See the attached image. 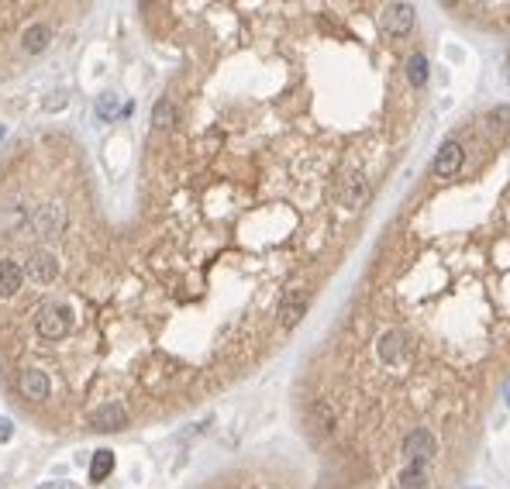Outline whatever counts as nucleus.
Listing matches in <instances>:
<instances>
[{"mask_svg":"<svg viewBox=\"0 0 510 489\" xmlns=\"http://www.w3.org/2000/svg\"><path fill=\"white\" fill-rule=\"evenodd\" d=\"M366 196H369V179L362 176V173H349L338 183V203L345 211H359L366 203Z\"/></svg>","mask_w":510,"mask_h":489,"instance_id":"obj_4","label":"nucleus"},{"mask_svg":"<svg viewBox=\"0 0 510 489\" xmlns=\"http://www.w3.org/2000/svg\"><path fill=\"white\" fill-rule=\"evenodd\" d=\"M307 303H311L307 286H294V290H286V293H283V300H279V324H283V328H294V324H300V317L307 313Z\"/></svg>","mask_w":510,"mask_h":489,"instance_id":"obj_3","label":"nucleus"},{"mask_svg":"<svg viewBox=\"0 0 510 489\" xmlns=\"http://www.w3.org/2000/svg\"><path fill=\"white\" fill-rule=\"evenodd\" d=\"M24 283V266H18L14 258H0V300L14 296Z\"/></svg>","mask_w":510,"mask_h":489,"instance_id":"obj_10","label":"nucleus"},{"mask_svg":"<svg viewBox=\"0 0 510 489\" xmlns=\"http://www.w3.org/2000/svg\"><path fill=\"white\" fill-rule=\"evenodd\" d=\"M173 121H176V111H173V104H169V100L162 97L156 107H152V128H156V131H169V128H173Z\"/></svg>","mask_w":510,"mask_h":489,"instance_id":"obj_17","label":"nucleus"},{"mask_svg":"<svg viewBox=\"0 0 510 489\" xmlns=\"http://www.w3.org/2000/svg\"><path fill=\"white\" fill-rule=\"evenodd\" d=\"M39 489H76V486H69V483H41Z\"/></svg>","mask_w":510,"mask_h":489,"instance_id":"obj_22","label":"nucleus"},{"mask_svg":"<svg viewBox=\"0 0 510 489\" xmlns=\"http://www.w3.org/2000/svg\"><path fill=\"white\" fill-rule=\"evenodd\" d=\"M90 424L97 430H121L128 424V410H124V403H104L90 413Z\"/></svg>","mask_w":510,"mask_h":489,"instance_id":"obj_7","label":"nucleus"},{"mask_svg":"<svg viewBox=\"0 0 510 489\" xmlns=\"http://www.w3.org/2000/svg\"><path fill=\"white\" fill-rule=\"evenodd\" d=\"M459 166H462V145H459V141H445L438 158H434V173H438V176H455Z\"/></svg>","mask_w":510,"mask_h":489,"instance_id":"obj_12","label":"nucleus"},{"mask_svg":"<svg viewBox=\"0 0 510 489\" xmlns=\"http://www.w3.org/2000/svg\"><path fill=\"white\" fill-rule=\"evenodd\" d=\"M407 334L404 331H386L383 334V341H379V358L386 362V366H400L404 358H407Z\"/></svg>","mask_w":510,"mask_h":489,"instance_id":"obj_9","label":"nucleus"},{"mask_svg":"<svg viewBox=\"0 0 510 489\" xmlns=\"http://www.w3.org/2000/svg\"><path fill=\"white\" fill-rule=\"evenodd\" d=\"M428 483V462H407V469L396 475V489H424Z\"/></svg>","mask_w":510,"mask_h":489,"instance_id":"obj_14","label":"nucleus"},{"mask_svg":"<svg viewBox=\"0 0 510 489\" xmlns=\"http://www.w3.org/2000/svg\"><path fill=\"white\" fill-rule=\"evenodd\" d=\"M62 224H66V211H62L59 203L39 207V214H35V231H39L41 238H56L62 231Z\"/></svg>","mask_w":510,"mask_h":489,"instance_id":"obj_8","label":"nucleus"},{"mask_svg":"<svg viewBox=\"0 0 510 489\" xmlns=\"http://www.w3.org/2000/svg\"><path fill=\"white\" fill-rule=\"evenodd\" d=\"M0 138H4V124H0Z\"/></svg>","mask_w":510,"mask_h":489,"instance_id":"obj_23","label":"nucleus"},{"mask_svg":"<svg viewBox=\"0 0 510 489\" xmlns=\"http://www.w3.org/2000/svg\"><path fill=\"white\" fill-rule=\"evenodd\" d=\"M379 28L386 39H404L414 28V7L411 4H386L379 14Z\"/></svg>","mask_w":510,"mask_h":489,"instance_id":"obj_2","label":"nucleus"},{"mask_svg":"<svg viewBox=\"0 0 510 489\" xmlns=\"http://www.w3.org/2000/svg\"><path fill=\"white\" fill-rule=\"evenodd\" d=\"M62 107H66V94H52L45 100V111H62Z\"/></svg>","mask_w":510,"mask_h":489,"instance_id":"obj_20","label":"nucleus"},{"mask_svg":"<svg viewBox=\"0 0 510 489\" xmlns=\"http://www.w3.org/2000/svg\"><path fill=\"white\" fill-rule=\"evenodd\" d=\"M49 41H52V28L49 24H31V28H24V35H21V49L28 52V56H39L49 49Z\"/></svg>","mask_w":510,"mask_h":489,"instance_id":"obj_13","label":"nucleus"},{"mask_svg":"<svg viewBox=\"0 0 510 489\" xmlns=\"http://www.w3.org/2000/svg\"><path fill=\"white\" fill-rule=\"evenodd\" d=\"M97 114L100 118H114V114H118V100H114V94H104V97L97 100Z\"/></svg>","mask_w":510,"mask_h":489,"instance_id":"obj_19","label":"nucleus"},{"mask_svg":"<svg viewBox=\"0 0 510 489\" xmlns=\"http://www.w3.org/2000/svg\"><path fill=\"white\" fill-rule=\"evenodd\" d=\"M24 276H28V279H35V283H52V279L59 276V262H56V255L45 252V248H35V252H28V262H24Z\"/></svg>","mask_w":510,"mask_h":489,"instance_id":"obj_5","label":"nucleus"},{"mask_svg":"<svg viewBox=\"0 0 510 489\" xmlns=\"http://www.w3.org/2000/svg\"><path fill=\"white\" fill-rule=\"evenodd\" d=\"M18 386L28 400H49V390H52V386H49V375L41 369H24L18 379Z\"/></svg>","mask_w":510,"mask_h":489,"instance_id":"obj_11","label":"nucleus"},{"mask_svg":"<svg viewBox=\"0 0 510 489\" xmlns=\"http://www.w3.org/2000/svg\"><path fill=\"white\" fill-rule=\"evenodd\" d=\"M486 124H490V128H507V124H510V104H504V107H496V111H490V118H486Z\"/></svg>","mask_w":510,"mask_h":489,"instance_id":"obj_18","label":"nucleus"},{"mask_svg":"<svg viewBox=\"0 0 510 489\" xmlns=\"http://www.w3.org/2000/svg\"><path fill=\"white\" fill-rule=\"evenodd\" d=\"M111 472H114V455L107 448H100L94 455V462H90V483H104Z\"/></svg>","mask_w":510,"mask_h":489,"instance_id":"obj_16","label":"nucleus"},{"mask_svg":"<svg viewBox=\"0 0 510 489\" xmlns=\"http://www.w3.org/2000/svg\"><path fill=\"white\" fill-rule=\"evenodd\" d=\"M35 328L45 341H59L66 334L73 331V311L66 303H45L35 317Z\"/></svg>","mask_w":510,"mask_h":489,"instance_id":"obj_1","label":"nucleus"},{"mask_svg":"<svg viewBox=\"0 0 510 489\" xmlns=\"http://www.w3.org/2000/svg\"><path fill=\"white\" fill-rule=\"evenodd\" d=\"M11 434H14V424L7 417H0V441H11Z\"/></svg>","mask_w":510,"mask_h":489,"instance_id":"obj_21","label":"nucleus"},{"mask_svg":"<svg viewBox=\"0 0 510 489\" xmlns=\"http://www.w3.org/2000/svg\"><path fill=\"white\" fill-rule=\"evenodd\" d=\"M434 451H438V441H434L431 430L417 428V430H411V434L404 438V455H407L411 462H428Z\"/></svg>","mask_w":510,"mask_h":489,"instance_id":"obj_6","label":"nucleus"},{"mask_svg":"<svg viewBox=\"0 0 510 489\" xmlns=\"http://www.w3.org/2000/svg\"><path fill=\"white\" fill-rule=\"evenodd\" d=\"M428 73H431V62H428V56L414 52L411 59H407V79H411V86H424V83H428Z\"/></svg>","mask_w":510,"mask_h":489,"instance_id":"obj_15","label":"nucleus"}]
</instances>
